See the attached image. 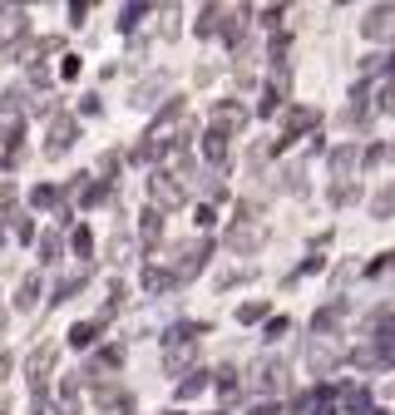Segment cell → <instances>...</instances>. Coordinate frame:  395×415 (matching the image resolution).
<instances>
[{"label":"cell","instance_id":"obj_1","mask_svg":"<svg viewBox=\"0 0 395 415\" xmlns=\"http://www.w3.org/2000/svg\"><path fill=\"white\" fill-rule=\"evenodd\" d=\"M75 139H79V124H75L70 114H54V119H49L45 153H49V159H60V153H70V148H75Z\"/></svg>","mask_w":395,"mask_h":415},{"label":"cell","instance_id":"obj_2","mask_svg":"<svg viewBox=\"0 0 395 415\" xmlns=\"http://www.w3.org/2000/svg\"><path fill=\"white\" fill-rule=\"evenodd\" d=\"M148 193H153V208H183V198H188V188L173 173H153L148 178Z\"/></svg>","mask_w":395,"mask_h":415},{"label":"cell","instance_id":"obj_3","mask_svg":"<svg viewBox=\"0 0 395 415\" xmlns=\"http://www.w3.org/2000/svg\"><path fill=\"white\" fill-rule=\"evenodd\" d=\"M242 124H247V109H242V104H233V99H222L217 109H212V134H217V139H233Z\"/></svg>","mask_w":395,"mask_h":415},{"label":"cell","instance_id":"obj_4","mask_svg":"<svg viewBox=\"0 0 395 415\" xmlns=\"http://www.w3.org/2000/svg\"><path fill=\"white\" fill-rule=\"evenodd\" d=\"M54 351H60V341H40V346L30 351V361H25V371H30V386H35V391L45 386V376H49V366H54Z\"/></svg>","mask_w":395,"mask_h":415},{"label":"cell","instance_id":"obj_5","mask_svg":"<svg viewBox=\"0 0 395 415\" xmlns=\"http://www.w3.org/2000/svg\"><path fill=\"white\" fill-rule=\"evenodd\" d=\"M30 30V15L20 10V6H0V45L6 49H15V40Z\"/></svg>","mask_w":395,"mask_h":415},{"label":"cell","instance_id":"obj_6","mask_svg":"<svg viewBox=\"0 0 395 415\" xmlns=\"http://www.w3.org/2000/svg\"><path fill=\"white\" fill-rule=\"evenodd\" d=\"M203 257H208V242H203V237H198V242H183V263H173V282H188V277H198Z\"/></svg>","mask_w":395,"mask_h":415},{"label":"cell","instance_id":"obj_7","mask_svg":"<svg viewBox=\"0 0 395 415\" xmlns=\"http://www.w3.org/2000/svg\"><path fill=\"white\" fill-rule=\"evenodd\" d=\"M94 400H99V410H129V405H134V396H129L124 386H114V381L94 386Z\"/></svg>","mask_w":395,"mask_h":415},{"label":"cell","instance_id":"obj_8","mask_svg":"<svg viewBox=\"0 0 395 415\" xmlns=\"http://www.w3.org/2000/svg\"><path fill=\"white\" fill-rule=\"evenodd\" d=\"M163 89H168V75H153V79H144V84L134 89V109H153Z\"/></svg>","mask_w":395,"mask_h":415},{"label":"cell","instance_id":"obj_9","mask_svg":"<svg viewBox=\"0 0 395 415\" xmlns=\"http://www.w3.org/2000/svg\"><path fill=\"white\" fill-rule=\"evenodd\" d=\"M252 376H257L262 391H281V386H287V366H281V361H262Z\"/></svg>","mask_w":395,"mask_h":415},{"label":"cell","instance_id":"obj_10","mask_svg":"<svg viewBox=\"0 0 395 415\" xmlns=\"http://www.w3.org/2000/svg\"><path fill=\"white\" fill-rule=\"evenodd\" d=\"M104 257H109V267H124L129 257H134V237H129V233H114V237H109V247H104Z\"/></svg>","mask_w":395,"mask_h":415},{"label":"cell","instance_id":"obj_11","mask_svg":"<svg viewBox=\"0 0 395 415\" xmlns=\"http://www.w3.org/2000/svg\"><path fill=\"white\" fill-rule=\"evenodd\" d=\"M366 35H371V40H390V35H395V10H371Z\"/></svg>","mask_w":395,"mask_h":415},{"label":"cell","instance_id":"obj_12","mask_svg":"<svg viewBox=\"0 0 395 415\" xmlns=\"http://www.w3.org/2000/svg\"><path fill=\"white\" fill-rule=\"evenodd\" d=\"M257 242H262V233H257V228H247V223H238V228L228 233V247H233V252H252Z\"/></svg>","mask_w":395,"mask_h":415},{"label":"cell","instance_id":"obj_13","mask_svg":"<svg viewBox=\"0 0 395 415\" xmlns=\"http://www.w3.org/2000/svg\"><path fill=\"white\" fill-rule=\"evenodd\" d=\"M35 297H40V277L30 272V277H20V292H15V306H20V311H30V306H35Z\"/></svg>","mask_w":395,"mask_h":415},{"label":"cell","instance_id":"obj_14","mask_svg":"<svg viewBox=\"0 0 395 415\" xmlns=\"http://www.w3.org/2000/svg\"><path fill=\"white\" fill-rule=\"evenodd\" d=\"M168 287H173V272H158V267L144 272V292H148V297H158V292H168Z\"/></svg>","mask_w":395,"mask_h":415},{"label":"cell","instance_id":"obj_15","mask_svg":"<svg viewBox=\"0 0 395 415\" xmlns=\"http://www.w3.org/2000/svg\"><path fill=\"white\" fill-rule=\"evenodd\" d=\"M188 361H193V341H173V346H168V371H183Z\"/></svg>","mask_w":395,"mask_h":415},{"label":"cell","instance_id":"obj_16","mask_svg":"<svg viewBox=\"0 0 395 415\" xmlns=\"http://www.w3.org/2000/svg\"><path fill=\"white\" fill-rule=\"evenodd\" d=\"M139 233H144V242H158V237H163V213H158V208H148V213H144Z\"/></svg>","mask_w":395,"mask_h":415},{"label":"cell","instance_id":"obj_17","mask_svg":"<svg viewBox=\"0 0 395 415\" xmlns=\"http://www.w3.org/2000/svg\"><path fill=\"white\" fill-rule=\"evenodd\" d=\"M84 282H89V272H75V277H65L60 287H54V302H70V297H75V292H79Z\"/></svg>","mask_w":395,"mask_h":415},{"label":"cell","instance_id":"obj_18","mask_svg":"<svg viewBox=\"0 0 395 415\" xmlns=\"http://www.w3.org/2000/svg\"><path fill=\"white\" fill-rule=\"evenodd\" d=\"M10 233H15L20 242H35V223H30V218L20 213V208H15V213H10Z\"/></svg>","mask_w":395,"mask_h":415},{"label":"cell","instance_id":"obj_19","mask_svg":"<svg viewBox=\"0 0 395 415\" xmlns=\"http://www.w3.org/2000/svg\"><path fill=\"white\" fill-rule=\"evenodd\" d=\"M99 331H104V327H99V322H79V327H75V331H70V346H89V341H94V336H99Z\"/></svg>","mask_w":395,"mask_h":415},{"label":"cell","instance_id":"obj_20","mask_svg":"<svg viewBox=\"0 0 395 415\" xmlns=\"http://www.w3.org/2000/svg\"><path fill=\"white\" fill-rule=\"evenodd\" d=\"M40 263H60V233H45L40 237Z\"/></svg>","mask_w":395,"mask_h":415},{"label":"cell","instance_id":"obj_21","mask_svg":"<svg viewBox=\"0 0 395 415\" xmlns=\"http://www.w3.org/2000/svg\"><path fill=\"white\" fill-rule=\"evenodd\" d=\"M30 203H35V208H54V203H60V188H54V183H40V188L30 193Z\"/></svg>","mask_w":395,"mask_h":415},{"label":"cell","instance_id":"obj_22","mask_svg":"<svg viewBox=\"0 0 395 415\" xmlns=\"http://www.w3.org/2000/svg\"><path fill=\"white\" fill-rule=\"evenodd\" d=\"M114 173H119V153H104V159H99V183L109 188V183H114Z\"/></svg>","mask_w":395,"mask_h":415},{"label":"cell","instance_id":"obj_23","mask_svg":"<svg viewBox=\"0 0 395 415\" xmlns=\"http://www.w3.org/2000/svg\"><path fill=\"white\" fill-rule=\"evenodd\" d=\"M70 247H75L79 257H89V252H94V233H89V228H75V237H70Z\"/></svg>","mask_w":395,"mask_h":415},{"label":"cell","instance_id":"obj_24","mask_svg":"<svg viewBox=\"0 0 395 415\" xmlns=\"http://www.w3.org/2000/svg\"><path fill=\"white\" fill-rule=\"evenodd\" d=\"M203 386H208V376H203V371H198V376H188V381L178 386V400H193V396H198Z\"/></svg>","mask_w":395,"mask_h":415},{"label":"cell","instance_id":"obj_25","mask_svg":"<svg viewBox=\"0 0 395 415\" xmlns=\"http://www.w3.org/2000/svg\"><path fill=\"white\" fill-rule=\"evenodd\" d=\"M262 311H267V306H262V302H247V306H242V311H238V322H257V317H262Z\"/></svg>","mask_w":395,"mask_h":415},{"label":"cell","instance_id":"obj_26","mask_svg":"<svg viewBox=\"0 0 395 415\" xmlns=\"http://www.w3.org/2000/svg\"><path fill=\"white\" fill-rule=\"evenodd\" d=\"M139 15H144V6H124V20H119V25H124V30H134V25H139Z\"/></svg>","mask_w":395,"mask_h":415},{"label":"cell","instance_id":"obj_27","mask_svg":"<svg viewBox=\"0 0 395 415\" xmlns=\"http://www.w3.org/2000/svg\"><path fill=\"white\" fill-rule=\"evenodd\" d=\"M10 371H15V356H6V351H0V381H6Z\"/></svg>","mask_w":395,"mask_h":415},{"label":"cell","instance_id":"obj_28","mask_svg":"<svg viewBox=\"0 0 395 415\" xmlns=\"http://www.w3.org/2000/svg\"><path fill=\"white\" fill-rule=\"evenodd\" d=\"M10 198H15V183H0V208H6Z\"/></svg>","mask_w":395,"mask_h":415},{"label":"cell","instance_id":"obj_29","mask_svg":"<svg viewBox=\"0 0 395 415\" xmlns=\"http://www.w3.org/2000/svg\"><path fill=\"white\" fill-rule=\"evenodd\" d=\"M6 410H10V396H6V391H0V415H6Z\"/></svg>","mask_w":395,"mask_h":415},{"label":"cell","instance_id":"obj_30","mask_svg":"<svg viewBox=\"0 0 395 415\" xmlns=\"http://www.w3.org/2000/svg\"><path fill=\"white\" fill-rule=\"evenodd\" d=\"M0 331H6V311H0Z\"/></svg>","mask_w":395,"mask_h":415}]
</instances>
